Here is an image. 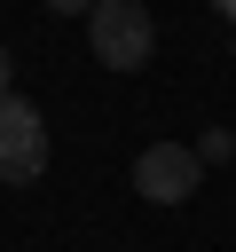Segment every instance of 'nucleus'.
Masks as SVG:
<instances>
[{
    "instance_id": "obj_1",
    "label": "nucleus",
    "mask_w": 236,
    "mask_h": 252,
    "mask_svg": "<svg viewBox=\"0 0 236 252\" xmlns=\"http://www.w3.org/2000/svg\"><path fill=\"white\" fill-rule=\"evenodd\" d=\"M87 47H94V63H110V71H142V63L157 55V16H149L142 0H94V8H87Z\"/></svg>"
},
{
    "instance_id": "obj_2",
    "label": "nucleus",
    "mask_w": 236,
    "mask_h": 252,
    "mask_svg": "<svg viewBox=\"0 0 236 252\" xmlns=\"http://www.w3.org/2000/svg\"><path fill=\"white\" fill-rule=\"evenodd\" d=\"M47 173V118H39V102L31 94H0V181L8 189H24V181H39Z\"/></svg>"
},
{
    "instance_id": "obj_3",
    "label": "nucleus",
    "mask_w": 236,
    "mask_h": 252,
    "mask_svg": "<svg viewBox=\"0 0 236 252\" xmlns=\"http://www.w3.org/2000/svg\"><path fill=\"white\" fill-rule=\"evenodd\" d=\"M134 189H142L149 205H189V197L205 189V158H197L189 142H149V150L134 158Z\"/></svg>"
},
{
    "instance_id": "obj_4",
    "label": "nucleus",
    "mask_w": 236,
    "mask_h": 252,
    "mask_svg": "<svg viewBox=\"0 0 236 252\" xmlns=\"http://www.w3.org/2000/svg\"><path fill=\"white\" fill-rule=\"evenodd\" d=\"M189 150H197L205 165H228V158H236V134H228V126H205V134H197Z\"/></svg>"
},
{
    "instance_id": "obj_5",
    "label": "nucleus",
    "mask_w": 236,
    "mask_h": 252,
    "mask_svg": "<svg viewBox=\"0 0 236 252\" xmlns=\"http://www.w3.org/2000/svg\"><path fill=\"white\" fill-rule=\"evenodd\" d=\"M47 8H55V16H87L94 0H47Z\"/></svg>"
},
{
    "instance_id": "obj_6",
    "label": "nucleus",
    "mask_w": 236,
    "mask_h": 252,
    "mask_svg": "<svg viewBox=\"0 0 236 252\" xmlns=\"http://www.w3.org/2000/svg\"><path fill=\"white\" fill-rule=\"evenodd\" d=\"M8 79H16V55H8V47H0V94H8Z\"/></svg>"
},
{
    "instance_id": "obj_7",
    "label": "nucleus",
    "mask_w": 236,
    "mask_h": 252,
    "mask_svg": "<svg viewBox=\"0 0 236 252\" xmlns=\"http://www.w3.org/2000/svg\"><path fill=\"white\" fill-rule=\"evenodd\" d=\"M212 16H228V32H236V0H212Z\"/></svg>"
}]
</instances>
